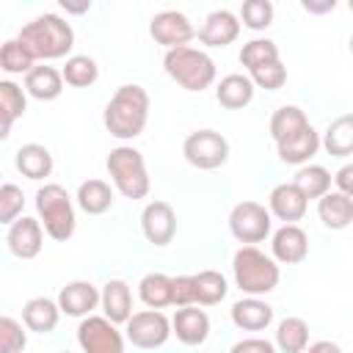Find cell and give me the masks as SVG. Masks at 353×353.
<instances>
[{"instance_id": "obj_14", "label": "cell", "mask_w": 353, "mask_h": 353, "mask_svg": "<svg viewBox=\"0 0 353 353\" xmlns=\"http://www.w3.org/2000/svg\"><path fill=\"white\" fill-rule=\"evenodd\" d=\"M99 301H102V290H97L91 281H83V279L63 284L61 292H58L61 312L69 314V317H80V320L88 317L99 306Z\"/></svg>"}, {"instance_id": "obj_24", "label": "cell", "mask_w": 353, "mask_h": 353, "mask_svg": "<svg viewBox=\"0 0 353 353\" xmlns=\"http://www.w3.org/2000/svg\"><path fill=\"white\" fill-rule=\"evenodd\" d=\"M61 314H63V312H61L58 301L44 298V295L30 298V301L22 306V323L28 325V331H36V334H50V331H55Z\"/></svg>"}, {"instance_id": "obj_25", "label": "cell", "mask_w": 353, "mask_h": 353, "mask_svg": "<svg viewBox=\"0 0 353 353\" xmlns=\"http://www.w3.org/2000/svg\"><path fill=\"white\" fill-rule=\"evenodd\" d=\"M317 215H320L325 229L342 232L353 223V199H347L339 190H331L317 201Z\"/></svg>"}, {"instance_id": "obj_15", "label": "cell", "mask_w": 353, "mask_h": 353, "mask_svg": "<svg viewBox=\"0 0 353 353\" xmlns=\"http://www.w3.org/2000/svg\"><path fill=\"white\" fill-rule=\"evenodd\" d=\"M270 251H273V259L276 262H281V265H298L309 254V234L298 223H284L281 229L273 232Z\"/></svg>"}, {"instance_id": "obj_43", "label": "cell", "mask_w": 353, "mask_h": 353, "mask_svg": "<svg viewBox=\"0 0 353 353\" xmlns=\"http://www.w3.org/2000/svg\"><path fill=\"white\" fill-rule=\"evenodd\" d=\"M229 353H276V342L262 339V336H248L232 345Z\"/></svg>"}, {"instance_id": "obj_35", "label": "cell", "mask_w": 353, "mask_h": 353, "mask_svg": "<svg viewBox=\"0 0 353 353\" xmlns=\"http://www.w3.org/2000/svg\"><path fill=\"white\" fill-rule=\"evenodd\" d=\"M33 66H36V58L19 39L3 41V47H0V69L6 74H28Z\"/></svg>"}, {"instance_id": "obj_31", "label": "cell", "mask_w": 353, "mask_h": 353, "mask_svg": "<svg viewBox=\"0 0 353 353\" xmlns=\"http://www.w3.org/2000/svg\"><path fill=\"white\" fill-rule=\"evenodd\" d=\"M276 347L281 353H306V347H309V323L303 317H284L276 328Z\"/></svg>"}, {"instance_id": "obj_7", "label": "cell", "mask_w": 353, "mask_h": 353, "mask_svg": "<svg viewBox=\"0 0 353 353\" xmlns=\"http://www.w3.org/2000/svg\"><path fill=\"white\" fill-rule=\"evenodd\" d=\"M182 154L193 168L212 171L229 160V141L215 130H196L185 138Z\"/></svg>"}, {"instance_id": "obj_8", "label": "cell", "mask_w": 353, "mask_h": 353, "mask_svg": "<svg viewBox=\"0 0 353 353\" xmlns=\"http://www.w3.org/2000/svg\"><path fill=\"white\" fill-rule=\"evenodd\" d=\"M270 226H273V215L259 201H240L229 212V232L234 240L245 245L262 243L270 234Z\"/></svg>"}, {"instance_id": "obj_12", "label": "cell", "mask_w": 353, "mask_h": 353, "mask_svg": "<svg viewBox=\"0 0 353 353\" xmlns=\"http://www.w3.org/2000/svg\"><path fill=\"white\" fill-rule=\"evenodd\" d=\"M6 243H8V251L17 259H36L41 254V245H44V226H41V221L30 218V215L17 218L8 226V232H6Z\"/></svg>"}, {"instance_id": "obj_34", "label": "cell", "mask_w": 353, "mask_h": 353, "mask_svg": "<svg viewBox=\"0 0 353 353\" xmlns=\"http://www.w3.org/2000/svg\"><path fill=\"white\" fill-rule=\"evenodd\" d=\"M61 74H63V83L66 85L88 88V85L97 83L99 66H97V61L91 55H69L66 63H63V69H61Z\"/></svg>"}, {"instance_id": "obj_2", "label": "cell", "mask_w": 353, "mask_h": 353, "mask_svg": "<svg viewBox=\"0 0 353 353\" xmlns=\"http://www.w3.org/2000/svg\"><path fill=\"white\" fill-rule=\"evenodd\" d=\"M17 39L33 52L36 61H55L66 58L74 47V30L72 25L58 14H41L22 25Z\"/></svg>"}, {"instance_id": "obj_1", "label": "cell", "mask_w": 353, "mask_h": 353, "mask_svg": "<svg viewBox=\"0 0 353 353\" xmlns=\"http://www.w3.org/2000/svg\"><path fill=\"white\" fill-rule=\"evenodd\" d=\"M102 121H105V130L119 141L138 138L149 121V91L135 83L119 85L110 102L105 105Z\"/></svg>"}, {"instance_id": "obj_4", "label": "cell", "mask_w": 353, "mask_h": 353, "mask_svg": "<svg viewBox=\"0 0 353 353\" xmlns=\"http://www.w3.org/2000/svg\"><path fill=\"white\" fill-rule=\"evenodd\" d=\"M163 69L174 83H179L185 91H193V94L196 91L201 94L204 88H210L215 83V74H218L215 61L204 50H196L190 44L168 50L163 55Z\"/></svg>"}, {"instance_id": "obj_36", "label": "cell", "mask_w": 353, "mask_h": 353, "mask_svg": "<svg viewBox=\"0 0 353 353\" xmlns=\"http://www.w3.org/2000/svg\"><path fill=\"white\" fill-rule=\"evenodd\" d=\"M229 284L226 276L218 270H201L196 273V303L199 306H215L226 298Z\"/></svg>"}, {"instance_id": "obj_5", "label": "cell", "mask_w": 353, "mask_h": 353, "mask_svg": "<svg viewBox=\"0 0 353 353\" xmlns=\"http://www.w3.org/2000/svg\"><path fill=\"white\" fill-rule=\"evenodd\" d=\"M36 212H39V221H41L44 232L52 240L66 243L74 234V226H77L74 201H72V196L66 193L63 185H58V182L41 185L36 190Z\"/></svg>"}, {"instance_id": "obj_22", "label": "cell", "mask_w": 353, "mask_h": 353, "mask_svg": "<svg viewBox=\"0 0 353 353\" xmlns=\"http://www.w3.org/2000/svg\"><path fill=\"white\" fill-rule=\"evenodd\" d=\"M254 80L248 74H240V72H232L226 77H221V83L215 85V99L221 108L226 110H240L245 105H251L254 99Z\"/></svg>"}, {"instance_id": "obj_30", "label": "cell", "mask_w": 353, "mask_h": 353, "mask_svg": "<svg viewBox=\"0 0 353 353\" xmlns=\"http://www.w3.org/2000/svg\"><path fill=\"white\" fill-rule=\"evenodd\" d=\"M323 149L331 157H350L353 154V113L336 116L323 132Z\"/></svg>"}, {"instance_id": "obj_29", "label": "cell", "mask_w": 353, "mask_h": 353, "mask_svg": "<svg viewBox=\"0 0 353 353\" xmlns=\"http://www.w3.org/2000/svg\"><path fill=\"white\" fill-rule=\"evenodd\" d=\"M77 207L88 215H102L113 207V188L105 179H85L77 188Z\"/></svg>"}, {"instance_id": "obj_21", "label": "cell", "mask_w": 353, "mask_h": 353, "mask_svg": "<svg viewBox=\"0 0 353 353\" xmlns=\"http://www.w3.org/2000/svg\"><path fill=\"white\" fill-rule=\"evenodd\" d=\"M25 91L39 102H52V99H58L63 94V74L55 66L36 63L25 74Z\"/></svg>"}, {"instance_id": "obj_23", "label": "cell", "mask_w": 353, "mask_h": 353, "mask_svg": "<svg viewBox=\"0 0 353 353\" xmlns=\"http://www.w3.org/2000/svg\"><path fill=\"white\" fill-rule=\"evenodd\" d=\"M232 323L243 331H265L273 323V306L259 298H240L232 303Z\"/></svg>"}, {"instance_id": "obj_20", "label": "cell", "mask_w": 353, "mask_h": 353, "mask_svg": "<svg viewBox=\"0 0 353 353\" xmlns=\"http://www.w3.org/2000/svg\"><path fill=\"white\" fill-rule=\"evenodd\" d=\"M99 306H102V314L108 320H113L116 325H121V323L127 325V320L135 314L132 312V290H130V284L124 279H108L102 284Z\"/></svg>"}, {"instance_id": "obj_11", "label": "cell", "mask_w": 353, "mask_h": 353, "mask_svg": "<svg viewBox=\"0 0 353 353\" xmlns=\"http://www.w3.org/2000/svg\"><path fill=\"white\" fill-rule=\"evenodd\" d=\"M149 36L168 50H176V47H188V41L196 36V28L193 22L176 11V8H168V11H157L149 22Z\"/></svg>"}, {"instance_id": "obj_38", "label": "cell", "mask_w": 353, "mask_h": 353, "mask_svg": "<svg viewBox=\"0 0 353 353\" xmlns=\"http://www.w3.org/2000/svg\"><path fill=\"white\" fill-rule=\"evenodd\" d=\"M28 325L3 314L0 317V353H22L28 347Z\"/></svg>"}, {"instance_id": "obj_18", "label": "cell", "mask_w": 353, "mask_h": 353, "mask_svg": "<svg viewBox=\"0 0 353 353\" xmlns=\"http://www.w3.org/2000/svg\"><path fill=\"white\" fill-rule=\"evenodd\" d=\"M171 331L176 334V339L188 347H199L207 342L210 336V317L204 309L199 306H182L176 309V314L171 317Z\"/></svg>"}, {"instance_id": "obj_19", "label": "cell", "mask_w": 353, "mask_h": 353, "mask_svg": "<svg viewBox=\"0 0 353 353\" xmlns=\"http://www.w3.org/2000/svg\"><path fill=\"white\" fill-rule=\"evenodd\" d=\"M320 146H323V138H320V132L309 124V127H303L301 132H295V135L279 141V143H276V154H279V160L287 163V165H306V163L317 154Z\"/></svg>"}, {"instance_id": "obj_26", "label": "cell", "mask_w": 353, "mask_h": 353, "mask_svg": "<svg viewBox=\"0 0 353 353\" xmlns=\"http://www.w3.org/2000/svg\"><path fill=\"white\" fill-rule=\"evenodd\" d=\"M14 165L28 179H44L52 174V154L41 143H22L14 154Z\"/></svg>"}, {"instance_id": "obj_42", "label": "cell", "mask_w": 353, "mask_h": 353, "mask_svg": "<svg viewBox=\"0 0 353 353\" xmlns=\"http://www.w3.org/2000/svg\"><path fill=\"white\" fill-rule=\"evenodd\" d=\"M174 306H199L196 303V273L174 276Z\"/></svg>"}, {"instance_id": "obj_46", "label": "cell", "mask_w": 353, "mask_h": 353, "mask_svg": "<svg viewBox=\"0 0 353 353\" xmlns=\"http://www.w3.org/2000/svg\"><path fill=\"white\" fill-rule=\"evenodd\" d=\"M306 353H342V347L336 342H331V339H317V342H312L306 347Z\"/></svg>"}, {"instance_id": "obj_3", "label": "cell", "mask_w": 353, "mask_h": 353, "mask_svg": "<svg viewBox=\"0 0 353 353\" xmlns=\"http://www.w3.org/2000/svg\"><path fill=\"white\" fill-rule=\"evenodd\" d=\"M232 273H234V284L251 298L273 292L281 279L279 262L273 256H268L265 251H259L256 245H243L234 251Z\"/></svg>"}, {"instance_id": "obj_27", "label": "cell", "mask_w": 353, "mask_h": 353, "mask_svg": "<svg viewBox=\"0 0 353 353\" xmlns=\"http://www.w3.org/2000/svg\"><path fill=\"white\" fill-rule=\"evenodd\" d=\"M25 94H28V91H22L17 83L0 80V119H3L0 138H8L14 121L25 116V110H28V97H25Z\"/></svg>"}, {"instance_id": "obj_37", "label": "cell", "mask_w": 353, "mask_h": 353, "mask_svg": "<svg viewBox=\"0 0 353 353\" xmlns=\"http://www.w3.org/2000/svg\"><path fill=\"white\" fill-rule=\"evenodd\" d=\"M240 63L251 72V69H256V66H262V63H270V61H279L281 55H279V44L273 41V39H251V41H245L243 47H240Z\"/></svg>"}, {"instance_id": "obj_33", "label": "cell", "mask_w": 353, "mask_h": 353, "mask_svg": "<svg viewBox=\"0 0 353 353\" xmlns=\"http://www.w3.org/2000/svg\"><path fill=\"white\" fill-rule=\"evenodd\" d=\"M301 190H303V196L306 199H323L325 193H331V182H334V176H331V171L328 168H323V165H301L298 168V174H295V179H292Z\"/></svg>"}, {"instance_id": "obj_48", "label": "cell", "mask_w": 353, "mask_h": 353, "mask_svg": "<svg viewBox=\"0 0 353 353\" xmlns=\"http://www.w3.org/2000/svg\"><path fill=\"white\" fill-rule=\"evenodd\" d=\"M347 47H350V52H353V33H350V41H347Z\"/></svg>"}, {"instance_id": "obj_32", "label": "cell", "mask_w": 353, "mask_h": 353, "mask_svg": "<svg viewBox=\"0 0 353 353\" xmlns=\"http://www.w3.org/2000/svg\"><path fill=\"white\" fill-rule=\"evenodd\" d=\"M303 127H309V119L298 105H281L270 116V138L276 143L290 138V135H295V132H301Z\"/></svg>"}, {"instance_id": "obj_41", "label": "cell", "mask_w": 353, "mask_h": 353, "mask_svg": "<svg viewBox=\"0 0 353 353\" xmlns=\"http://www.w3.org/2000/svg\"><path fill=\"white\" fill-rule=\"evenodd\" d=\"M22 207H25L22 188H17L14 182H6V185L0 188V223L11 226V223L22 215Z\"/></svg>"}, {"instance_id": "obj_47", "label": "cell", "mask_w": 353, "mask_h": 353, "mask_svg": "<svg viewBox=\"0 0 353 353\" xmlns=\"http://www.w3.org/2000/svg\"><path fill=\"white\" fill-rule=\"evenodd\" d=\"M61 6H63L69 14H83V11H88V8H91V3H88V0H83V3H69V0H61Z\"/></svg>"}, {"instance_id": "obj_40", "label": "cell", "mask_w": 353, "mask_h": 353, "mask_svg": "<svg viewBox=\"0 0 353 353\" xmlns=\"http://www.w3.org/2000/svg\"><path fill=\"white\" fill-rule=\"evenodd\" d=\"M248 77L254 80L256 88H265V91H279L284 83H287V66L279 61H270V63H262L256 69L248 72Z\"/></svg>"}, {"instance_id": "obj_49", "label": "cell", "mask_w": 353, "mask_h": 353, "mask_svg": "<svg viewBox=\"0 0 353 353\" xmlns=\"http://www.w3.org/2000/svg\"><path fill=\"white\" fill-rule=\"evenodd\" d=\"M347 8H350V11H353V0H350V3H347Z\"/></svg>"}, {"instance_id": "obj_44", "label": "cell", "mask_w": 353, "mask_h": 353, "mask_svg": "<svg viewBox=\"0 0 353 353\" xmlns=\"http://www.w3.org/2000/svg\"><path fill=\"white\" fill-rule=\"evenodd\" d=\"M334 185L339 193H345L347 199H353V163H345L336 174H334Z\"/></svg>"}, {"instance_id": "obj_16", "label": "cell", "mask_w": 353, "mask_h": 353, "mask_svg": "<svg viewBox=\"0 0 353 353\" xmlns=\"http://www.w3.org/2000/svg\"><path fill=\"white\" fill-rule=\"evenodd\" d=\"M306 207H309V199L303 196V190L295 185V182H281L270 190L268 196V210L270 215H276L279 221L284 223H295L306 215Z\"/></svg>"}, {"instance_id": "obj_9", "label": "cell", "mask_w": 353, "mask_h": 353, "mask_svg": "<svg viewBox=\"0 0 353 353\" xmlns=\"http://www.w3.org/2000/svg\"><path fill=\"white\" fill-rule=\"evenodd\" d=\"M77 345L83 353H124V334L105 314H88L77 325Z\"/></svg>"}, {"instance_id": "obj_50", "label": "cell", "mask_w": 353, "mask_h": 353, "mask_svg": "<svg viewBox=\"0 0 353 353\" xmlns=\"http://www.w3.org/2000/svg\"><path fill=\"white\" fill-rule=\"evenodd\" d=\"M61 353H69V350H61Z\"/></svg>"}, {"instance_id": "obj_6", "label": "cell", "mask_w": 353, "mask_h": 353, "mask_svg": "<svg viewBox=\"0 0 353 353\" xmlns=\"http://www.w3.org/2000/svg\"><path fill=\"white\" fill-rule=\"evenodd\" d=\"M105 168L116 185V190L124 199H146L149 196V171H146V160L135 146H116L110 149Z\"/></svg>"}, {"instance_id": "obj_17", "label": "cell", "mask_w": 353, "mask_h": 353, "mask_svg": "<svg viewBox=\"0 0 353 353\" xmlns=\"http://www.w3.org/2000/svg\"><path fill=\"white\" fill-rule=\"evenodd\" d=\"M196 36L204 47H229L240 36V17L232 14L229 8H218V11L207 14V19Z\"/></svg>"}, {"instance_id": "obj_39", "label": "cell", "mask_w": 353, "mask_h": 353, "mask_svg": "<svg viewBox=\"0 0 353 353\" xmlns=\"http://www.w3.org/2000/svg\"><path fill=\"white\" fill-rule=\"evenodd\" d=\"M240 19L248 30H265L273 22V3L270 0H245L240 6Z\"/></svg>"}, {"instance_id": "obj_10", "label": "cell", "mask_w": 353, "mask_h": 353, "mask_svg": "<svg viewBox=\"0 0 353 353\" xmlns=\"http://www.w3.org/2000/svg\"><path fill=\"white\" fill-rule=\"evenodd\" d=\"M171 334H174V331H171V320H168L160 309L135 312V314L127 320V328H124L127 342H132V345L141 347V350L163 347Z\"/></svg>"}, {"instance_id": "obj_28", "label": "cell", "mask_w": 353, "mask_h": 353, "mask_svg": "<svg viewBox=\"0 0 353 353\" xmlns=\"http://www.w3.org/2000/svg\"><path fill=\"white\" fill-rule=\"evenodd\" d=\"M138 298L149 309H165L174 306V276L165 273H146L138 284Z\"/></svg>"}, {"instance_id": "obj_45", "label": "cell", "mask_w": 353, "mask_h": 353, "mask_svg": "<svg viewBox=\"0 0 353 353\" xmlns=\"http://www.w3.org/2000/svg\"><path fill=\"white\" fill-rule=\"evenodd\" d=\"M301 8L309 11V14H328V11L336 8V0H303Z\"/></svg>"}, {"instance_id": "obj_13", "label": "cell", "mask_w": 353, "mask_h": 353, "mask_svg": "<svg viewBox=\"0 0 353 353\" xmlns=\"http://www.w3.org/2000/svg\"><path fill=\"white\" fill-rule=\"evenodd\" d=\"M141 229H143V237L163 248L174 240L176 234V212L168 201H149L141 212Z\"/></svg>"}]
</instances>
